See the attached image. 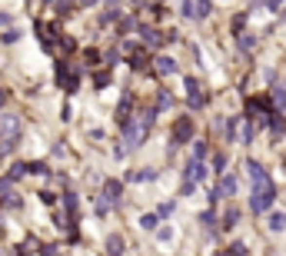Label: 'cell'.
<instances>
[{
    "mask_svg": "<svg viewBox=\"0 0 286 256\" xmlns=\"http://www.w3.org/2000/svg\"><path fill=\"white\" fill-rule=\"evenodd\" d=\"M120 193H123V186L116 180H107V186H103V197H107V206L114 203V206H120Z\"/></svg>",
    "mask_w": 286,
    "mask_h": 256,
    "instance_id": "cell-6",
    "label": "cell"
},
{
    "mask_svg": "<svg viewBox=\"0 0 286 256\" xmlns=\"http://www.w3.org/2000/svg\"><path fill=\"white\" fill-rule=\"evenodd\" d=\"M23 173H27V166H23V163H14V166H10V177H7V180H20Z\"/></svg>",
    "mask_w": 286,
    "mask_h": 256,
    "instance_id": "cell-14",
    "label": "cell"
},
{
    "mask_svg": "<svg viewBox=\"0 0 286 256\" xmlns=\"http://www.w3.org/2000/svg\"><path fill=\"white\" fill-rule=\"evenodd\" d=\"M3 100H7V93H3V90H0V107H3Z\"/></svg>",
    "mask_w": 286,
    "mask_h": 256,
    "instance_id": "cell-26",
    "label": "cell"
},
{
    "mask_svg": "<svg viewBox=\"0 0 286 256\" xmlns=\"http://www.w3.org/2000/svg\"><path fill=\"white\" fill-rule=\"evenodd\" d=\"M70 7H74V3H70V0H57V14H63V17H67V14H74V10H70Z\"/></svg>",
    "mask_w": 286,
    "mask_h": 256,
    "instance_id": "cell-18",
    "label": "cell"
},
{
    "mask_svg": "<svg viewBox=\"0 0 286 256\" xmlns=\"http://www.w3.org/2000/svg\"><path fill=\"white\" fill-rule=\"evenodd\" d=\"M236 193V177H223L220 186L213 190V200H220V197H233Z\"/></svg>",
    "mask_w": 286,
    "mask_h": 256,
    "instance_id": "cell-5",
    "label": "cell"
},
{
    "mask_svg": "<svg viewBox=\"0 0 286 256\" xmlns=\"http://www.w3.org/2000/svg\"><path fill=\"white\" fill-rule=\"evenodd\" d=\"M269 230H273V233H283L286 230V213H269Z\"/></svg>",
    "mask_w": 286,
    "mask_h": 256,
    "instance_id": "cell-11",
    "label": "cell"
},
{
    "mask_svg": "<svg viewBox=\"0 0 286 256\" xmlns=\"http://www.w3.org/2000/svg\"><path fill=\"white\" fill-rule=\"evenodd\" d=\"M133 180H156V170H143V173H133Z\"/></svg>",
    "mask_w": 286,
    "mask_h": 256,
    "instance_id": "cell-19",
    "label": "cell"
},
{
    "mask_svg": "<svg viewBox=\"0 0 286 256\" xmlns=\"http://www.w3.org/2000/svg\"><path fill=\"white\" fill-rule=\"evenodd\" d=\"M156 223H160V217H156V213H147V217H140V226H143V230H156Z\"/></svg>",
    "mask_w": 286,
    "mask_h": 256,
    "instance_id": "cell-13",
    "label": "cell"
},
{
    "mask_svg": "<svg viewBox=\"0 0 286 256\" xmlns=\"http://www.w3.org/2000/svg\"><path fill=\"white\" fill-rule=\"evenodd\" d=\"M156 73H160V77L176 73V60H173V57H156Z\"/></svg>",
    "mask_w": 286,
    "mask_h": 256,
    "instance_id": "cell-8",
    "label": "cell"
},
{
    "mask_svg": "<svg viewBox=\"0 0 286 256\" xmlns=\"http://www.w3.org/2000/svg\"><path fill=\"white\" fill-rule=\"evenodd\" d=\"M240 47H243V50H253V47H256V40H253V37H240Z\"/></svg>",
    "mask_w": 286,
    "mask_h": 256,
    "instance_id": "cell-21",
    "label": "cell"
},
{
    "mask_svg": "<svg viewBox=\"0 0 286 256\" xmlns=\"http://www.w3.org/2000/svg\"><path fill=\"white\" fill-rule=\"evenodd\" d=\"M247 173H249V180H253V183H267L269 180V173L256 163V160H247Z\"/></svg>",
    "mask_w": 286,
    "mask_h": 256,
    "instance_id": "cell-7",
    "label": "cell"
},
{
    "mask_svg": "<svg viewBox=\"0 0 286 256\" xmlns=\"http://www.w3.org/2000/svg\"><path fill=\"white\" fill-rule=\"evenodd\" d=\"M229 256H247V246H243V243H233V246H229Z\"/></svg>",
    "mask_w": 286,
    "mask_h": 256,
    "instance_id": "cell-20",
    "label": "cell"
},
{
    "mask_svg": "<svg viewBox=\"0 0 286 256\" xmlns=\"http://www.w3.org/2000/svg\"><path fill=\"white\" fill-rule=\"evenodd\" d=\"M273 200H276V186H273V180L256 183V190H253V200H249V210H253V213H263V210H267Z\"/></svg>",
    "mask_w": 286,
    "mask_h": 256,
    "instance_id": "cell-1",
    "label": "cell"
},
{
    "mask_svg": "<svg viewBox=\"0 0 286 256\" xmlns=\"http://www.w3.org/2000/svg\"><path fill=\"white\" fill-rule=\"evenodd\" d=\"M107 3H120V0H107Z\"/></svg>",
    "mask_w": 286,
    "mask_h": 256,
    "instance_id": "cell-28",
    "label": "cell"
},
{
    "mask_svg": "<svg viewBox=\"0 0 286 256\" xmlns=\"http://www.w3.org/2000/svg\"><path fill=\"white\" fill-rule=\"evenodd\" d=\"M0 40H3V43H17V40H20V30H7V34H0Z\"/></svg>",
    "mask_w": 286,
    "mask_h": 256,
    "instance_id": "cell-16",
    "label": "cell"
},
{
    "mask_svg": "<svg viewBox=\"0 0 286 256\" xmlns=\"http://www.w3.org/2000/svg\"><path fill=\"white\" fill-rule=\"evenodd\" d=\"M140 37H143V40H147V47H163V43H167V40H176V34H163V30H153V27H143V30H140Z\"/></svg>",
    "mask_w": 286,
    "mask_h": 256,
    "instance_id": "cell-2",
    "label": "cell"
},
{
    "mask_svg": "<svg viewBox=\"0 0 286 256\" xmlns=\"http://www.w3.org/2000/svg\"><path fill=\"white\" fill-rule=\"evenodd\" d=\"M187 90H190V107H203V93H200V83L196 80H187Z\"/></svg>",
    "mask_w": 286,
    "mask_h": 256,
    "instance_id": "cell-10",
    "label": "cell"
},
{
    "mask_svg": "<svg viewBox=\"0 0 286 256\" xmlns=\"http://www.w3.org/2000/svg\"><path fill=\"white\" fill-rule=\"evenodd\" d=\"M80 3H83V7H90V3H94V0H80Z\"/></svg>",
    "mask_w": 286,
    "mask_h": 256,
    "instance_id": "cell-27",
    "label": "cell"
},
{
    "mask_svg": "<svg viewBox=\"0 0 286 256\" xmlns=\"http://www.w3.org/2000/svg\"><path fill=\"white\" fill-rule=\"evenodd\" d=\"M249 140H253V127L247 123V127H243V143H249Z\"/></svg>",
    "mask_w": 286,
    "mask_h": 256,
    "instance_id": "cell-24",
    "label": "cell"
},
{
    "mask_svg": "<svg viewBox=\"0 0 286 256\" xmlns=\"http://www.w3.org/2000/svg\"><path fill=\"white\" fill-rule=\"evenodd\" d=\"M107 253H110V256L123 253V236H107Z\"/></svg>",
    "mask_w": 286,
    "mask_h": 256,
    "instance_id": "cell-12",
    "label": "cell"
},
{
    "mask_svg": "<svg viewBox=\"0 0 286 256\" xmlns=\"http://www.w3.org/2000/svg\"><path fill=\"white\" fill-rule=\"evenodd\" d=\"M273 100H276L280 107H286V87H276V90H273Z\"/></svg>",
    "mask_w": 286,
    "mask_h": 256,
    "instance_id": "cell-17",
    "label": "cell"
},
{
    "mask_svg": "<svg viewBox=\"0 0 286 256\" xmlns=\"http://www.w3.org/2000/svg\"><path fill=\"white\" fill-rule=\"evenodd\" d=\"M187 180L190 183H203L207 180V166H203V160H190V163H187Z\"/></svg>",
    "mask_w": 286,
    "mask_h": 256,
    "instance_id": "cell-4",
    "label": "cell"
},
{
    "mask_svg": "<svg viewBox=\"0 0 286 256\" xmlns=\"http://www.w3.org/2000/svg\"><path fill=\"white\" fill-rule=\"evenodd\" d=\"M173 213V203H163V206H160V213H156V217H170Z\"/></svg>",
    "mask_w": 286,
    "mask_h": 256,
    "instance_id": "cell-23",
    "label": "cell"
},
{
    "mask_svg": "<svg viewBox=\"0 0 286 256\" xmlns=\"http://www.w3.org/2000/svg\"><path fill=\"white\" fill-rule=\"evenodd\" d=\"M127 50H130V67H133V70H143V67H147V54L136 50L133 43H127Z\"/></svg>",
    "mask_w": 286,
    "mask_h": 256,
    "instance_id": "cell-9",
    "label": "cell"
},
{
    "mask_svg": "<svg viewBox=\"0 0 286 256\" xmlns=\"http://www.w3.org/2000/svg\"><path fill=\"white\" fill-rule=\"evenodd\" d=\"M190 137H193V120L190 117H180L173 123V143H187Z\"/></svg>",
    "mask_w": 286,
    "mask_h": 256,
    "instance_id": "cell-3",
    "label": "cell"
},
{
    "mask_svg": "<svg viewBox=\"0 0 286 256\" xmlns=\"http://www.w3.org/2000/svg\"><path fill=\"white\" fill-rule=\"evenodd\" d=\"M203 157H207V143L196 140V143H193V160H203Z\"/></svg>",
    "mask_w": 286,
    "mask_h": 256,
    "instance_id": "cell-15",
    "label": "cell"
},
{
    "mask_svg": "<svg viewBox=\"0 0 286 256\" xmlns=\"http://www.w3.org/2000/svg\"><path fill=\"white\" fill-rule=\"evenodd\" d=\"M269 3V10H280V0H267Z\"/></svg>",
    "mask_w": 286,
    "mask_h": 256,
    "instance_id": "cell-25",
    "label": "cell"
},
{
    "mask_svg": "<svg viewBox=\"0 0 286 256\" xmlns=\"http://www.w3.org/2000/svg\"><path fill=\"white\" fill-rule=\"evenodd\" d=\"M183 17H196V10H193V0H183Z\"/></svg>",
    "mask_w": 286,
    "mask_h": 256,
    "instance_id": "cell-22",
    "label": "cell"
}]
</instances>
